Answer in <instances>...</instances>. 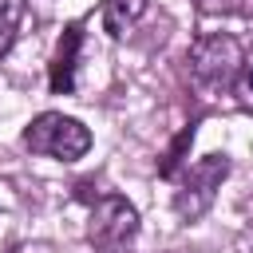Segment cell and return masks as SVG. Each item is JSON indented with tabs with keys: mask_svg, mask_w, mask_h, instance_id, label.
I'll use <instances>...</instances> for the list:
<instances>
[{
	"mask_svg": "<svg viewBox=\"0 0 253 253\" xmlns=\"http://www.w3.org/2000/svg\"><path fill=\"white\" fill-rule=\"evenodd\" d=\"M241 59H245V47L237 43V36L229 32H210V36H198L190 55H186V67H190V83L202 91V95H225L233 91V79L241 71Z\"/></svg>",
	"mask_w": 253,
	"mask_h": 253,
	"instance_id": "1",
	"label": "cell"
},
{
	"mask_svg": "<svg viewBox=\"0 0 253 253\" xmlns=\"http://www.w3.org/2000/svg\"><path fill=\"white\" fill-rule=\"evenodd\" d=\"M24 146L32 154H47L55 162H79L91 150V130L63 111H43L24 126Z\"/></svg>",
	"mask_w": 253,
	"mask_h": 253,
	"instance_id": "2",
	"label": "cell"
},
{
	"mask_svg": "<svg viewBox=\"0 0 253 253\" xmlns=\"http://www.w3.org/2000/svg\"><path fill=\"white\" fill-rule=\"evenodd\" d=\"M134 237H138V210L119 194L95 198L87 217V241L99 253H130Z\"/></svg>",
	"mask_w": 253,
	"mask_h": 253,
	"instance_id": "3",
	"label": "cell"
},
{
	"mask_svg": "<svg viewBox=\"0 0 253 253\" xmlns=\"http://www.w3.org/2000/svg\"><path fill=\"white\" fill-rule=\"evenodd\" d=\"M225 174H229V158L225 154H206L198 166H190L186 178H182V186H178V194H174V213L182 221L202 217L210 210V202H213V194H217V186H221Z\"/></svg>",
	"mask_w": 253,
	"mask_h": 253,
	"instance_id": "4",
	"label": "cell"
},
{
	"mask_svg": "<svg viewBox=\"0 0 253 253\" xmlns=\"http://www.w3.org/2000/svg\"><path fill=\"white\" fill-rule=\"evenodd\" d=\"M79 47H83V24H67L59 43H55V55H51V67H47V83L55 95H67L75 87V71H79Z\"/></svg>",
	"mask_w": 253,
	"mask_h": 253,
	"instance_id": "5",
	"label": "cell"
},
{
	"mask_svg": "<svg viewBox=\"0 0 253 253\" xmlns=\"http://www.w3.org/2000/svg\"><path fill=\"white\" fill-rule=\"evenodd\" d=\"M150 0H103V28L111 40H123L142 16H146Z\"/></svg>",
	"mask_w": 253,
	"mask_h": 253,
	"instance_id": "6",
	"label": "cell"
},
{
	"mask_svg": "<svg viewBox=\"0 0 253 253\" xmlns=\"http://www.w3.org/2000/svg\"><path fill=\"white\" fill-rule=\"evenodd\" d=\"M24 12H28V0H0V59L12 51L20 24H24Z\"/></svg>",
	"mask_w": 253,
	"mask_h": 253,
	"instance_id": "7",
	"label": "cell"
},
{
	"mask_svg": "<svg viewBox=\"0 0 253 253\" xmlns=\"http://www.w3.org/2000/svg\"><path fill=\"white\" fill-rule=\"evenodd\" d=\"M233 99L241 111L253 115V51H245V59H241V71L233 79Z\"/></svg>",
	"mask_w": 253,
	"mask_h": 253,
	"instance_id": "8",
	"label": "cell"
},
{
	"mask_svg": "<svg viewBox=\"0 0 253 253\" xmlns=\"http://www.w3.org/2000/svg\"><path fill=\"white\" fill-rule=\"evenodd\" d=\"M245 0H198V8L202 12H233V8H241Z\"/></svg>",
	"mask_w": 253,
	"mask_h": 253,
	"instance_id": "9",
	"label": "cell"
},
{
	"mask_svg": "<svg viewBox=\"0 0 253 253\" xmlns=\"http://www.w3.org/2000/svg\"><path fill=\"white\" fill-rule=\"evenodd\" d=\"M190 138H194V126H190V130L182 134V142H190ZM182 142H178V146H182ZM174 162H178V150H174V154H170V158L162 162V174H170V170H174Z\"/></svg>",
	"mask_w": 253,
	"mask_h": 253,
	"instance_id": "10",
	"label": "cell"
}]
</instances>
